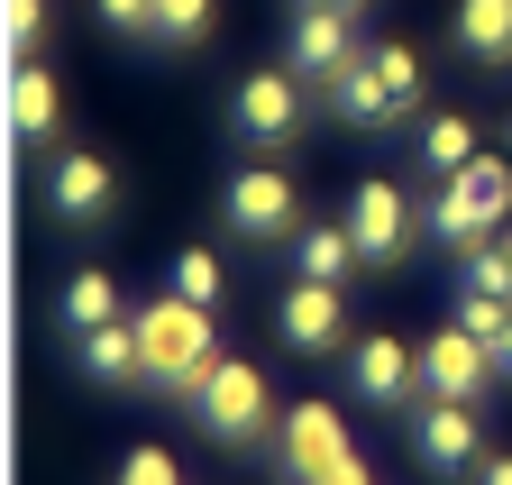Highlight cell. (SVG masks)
Masks as SVG:
<instances>
[{
    "mask_svg": "<svg viewBox=\"0 0 512 485\" xmlns=\"http://www.w3.org/2000/svg\"><path fill=\"white\" fill-rule=\"evenodd\" d=\"M266 376H256L247 367V357H220V367L202 376V394H192V421H202V431L211 440H256V431H266Z\"/></svg>",
    "mask_w": 512,
    "mask_h": 485,
    "instance_id": "5",
    "label": "cell"
},
{
    "mask_svg": "<svg viewBox=\"0 0 512 485\" xmlns=\"http://www.w3.org/2000/svg\"><path fill=\"white\" fill-rule=\"evenodd\" d=\"M138 348H147V385L174 394V403H192V394H202V376L220 367L211 312H202V302H183V293H165V302H147V312H138Z\"/></svg>",
    "mask_w": 512,
    "mask_h": 485,
    "instance_id": "1",
    "label": "cell"
},
{
    "mask_svg": "<svg viewBox=\"0 0 512 485\" xmlns=\"http://www.w3.org/2000/svg\"><path fill=\"white\" fill-rule=\"evenodd\" d=\"M74 348H83V376H92V385H147L138 321H110V330H92V339H74Z\"/></svg>",
    "mask_w": 512,
    "mask_h": 485,
    "instance_id": "16",
    "label": "cell"
},
{
    "mask_svg": "<svg viewBox=\"0 0 512 485\" xmlns=\"http://www.w3.org/2000/svg\"><path fill=\"white\" fill-rule=\"evenodd\" d=\"M92 19L110 37H156V0H92Z\"/></svg>",
    "mask_w": 512,
    "mask_h": 485,
    "instance_id": "24",
    "label": "cell"
},
{
    "mask_svg": "<svg viewBox=\"0 0 512 485\" xmlns=\"http://www.w3.org/2000/svg\"><path fill=\"white\" fill-rule=\"evenodd\" d=\"M55 321H64V330H74V339H92V330H110V321H128V312H119V284H110L101 266H92V275H74V284H64V293H55Z\"/></svg>",
    "mask_w": 512,
    "mask_h": 485,
    "instance_id": "17",
    "label": "cell"
},
{
    "mask_svg": "<svg viewBox=\"0 0 512 485\" xmlns=\"http://www.w3.org/2000/svg\"><path fill=\"white\" fill-rule=\"evenodd\" d=\"M320 485H375V467H366V458H348V467H330Z\"/></svg>",
    "mask_w": 512,
    "mask_h": 485,
    "instance_id": "28",
    "label": "cell"
},
{
    "mask_svg": "<svg viewBox=\"0 0 512 485\" xmlns=\"http://www.w3.org/2000/svg\"><path fill=\"white\" fill-rule=\"evenodd\" d=\"M119 485H183V467H174L165 449H128V458H119Z\"/></svg>",
    "mask_w": 512,
    "mask_h": 485,
    "instance_id": "26",
    "label": "cell"
},
{
    "mask_svg": "<svg viewBox=\"0 0 512 485\" xmlns=\"http://www.w3.org/2000/svg\"><path fill=\"white\" fill-rule=\"evenodd\" d=\"M229 229L256 238V248L293 238V229H302V193H293V174H284V165H247L238 184H229Z\"/></svg>",
    "mask_w": 512,
    "mask_h": 485,
    "instance_id": "7",
    "label": "cell"
},
{
    "mask_svg": "<svg viewBox=\"0 0 512 485\" xmlns=\"http://www.w3.org/2000/svg\"><path fill=\"white\" fill-rule=\"evenodd\" d=\"M494 394V357H485V339L476 330H430V348H421V403H485Z\"/></svg>",
    "mask_w": 512,
    "mask_h": 485,
    "instance_id": "6",
    "label": "cell"
},
{
    "mask_svg": "<svg viewBox=\"0 0 512 485\" xmlns=\"http://www.w3.org/2000/svg\"><path fill=\"white\" fill-rule=\"evenodd\" d=\"M458 46L476 65H512V0H458Z\"/></svg>",
    "mask_w": 512,
    "mask_h": 485,
    "instance_id": "18",
    "label": "cell"
},
{
    "mask_svg": "<svg viewBox=\"0 0 512 485\" xmlns=\"http://www.w3.org/2000/svg\"><path fill=\"white\" fill-rule=\"evenodd\" d=\"M229 119H238L247 147H293V129H302V83H293L284 65H256V74L238 83Z\"/></svg>",
    "mask_w": 512,
    "mask_h": 485,
    "instance_id": "11",
    "label": "cell"
},
{
    "mask_svg": "<svg viewBox=\"0 0 512 485\" xmlns=\"http://www.w3.org/2000/svg\"><path fill=\"white\" fill-rule=\"evenodd\" d=\"M174 293H183V302H202V312H220V293H229L220 257H211V248H183V257H174Z\"/></svg>",
    "mask_w": 512,
    "mask_h": 485,
    "instance_id": "21",
    "label": "cell"
},
{
    "mask_svg": "<svg viewBox=\"0 0 512 485\" xmlns=\"http://www.w3.org/2000/svg\"><path fill=\"white\" fill-rule=\"evenodd\" d=\"M275 339H284L293 357H330V348L348 339V302H339V284H320V275L284 284V293H275Z\"/></svg>",
    "mask_w": 512,
    "mask_h": 485,
    "instance_id": "8",
    "label": "cell"
},
{
    "mask_svg": "<svg viewBox=\"0 0 512 485\" xmlns=\"http://www.w3.org/2000/svg\"><path fill=\"white\" fill-rule=\"evenodd\" d=\"M357 10H293V28H284V65L302 74V83H330V74H348L357 65Z\"/></svg>",
    "mask_w": 512,
    "mask_h": 485,
    "instance_id": "10",
    "label": "cell"
},
{
    "mask_svg": "<svg viewBox=\"0 0 512 485\" xmlns=\"http://www.w3.org/2000/svg\"><path fill=\"white\" fill-rule=\"evenodd\" d=\"M348 238H357V257H366V275H384V266H403L412 248H421V211H412V193L403 184H384V174H375V184H357L348 193Z\"/></svg>",
    "mask_w": 512,
    "mask_h": 485,
    "instance_id": "3",
    "label": "cell"
},
{
    "mask_svg": "<svg viewBox=\"0 0 512 485\" xmlns=\"http://www.w3.org/2000/svg\"><path fill=\"white\" fill-rule=\"evenodd\" d=\"M110 193H119V174H110V156H92V147H64V156L46 165V211H55V220H101Z\"/></svg>",
    "mask_w": 512,
    "mask_h": 485,
    "instance_id": "13",
    "label": "cell"
},
{
    "mask_svg": "<svg viewBox=\"0 0 512 485\" xmlns=\"http://www.w3.org/2000/svg\"><path fill=\"white\" fill-rule=\"evenodd\" d=\"M467 165H476V119L439 110L430 129H421V174H430V184H448V174H467Z\"/></svg>",
    "mask_w": 512,
    "mask_h": 485,
    "instance_id": "19",
    "label": "cell"
},
{
    "mask_svg": "<svg viewBox=\"0 0 512 485\" xmlns=\"http://www.w3.org/2000/svg\"><path fill=\"white\" fill-rule=\"evenodd\" d=\"M485 357H494V376H512V321H503V330L485 339Z\"/></svg>",
    "mask_w": 512,
    "mask_h": 485,
    "instance_id": "27",
    "label": "cell"
},
{
    "mask_svg": "<svg viewBox=\"0 0 512 485\" xmlns=\"http://www.w3.org/2000/svg\"><path fill=\"white\" fill-rule=\"evenodd\" d=\"M512 220V165L503 156H476L467 174H448V184H439V202H430V238H439V248H485V238Z\"/></svg>",
    "mask_w": 512,
    "mask_h": 485,
    "instance_id": "2",
    "label": "cell"
},
{
    "mask_svg": "<svg viewBox=\"0 0 512 485\" xmlns=\"http://www.w3.org/2000/svg\"><path fill=\"white\" fill-rule=\"evenodd\" d=\"M503 248H512V229H503Z\"/></svg>",
    "mask_w": 512,
    "mask_h": 485,
    "instance_id": "31",
    "label": "cell"
},
{
    "mask_svg": "<svg viewBox=\"0 0 512 485\" xmlns=\"http://www.w3.org/2000/svg\"><path fill=\"white\" fill-rule=\"evenodd\" d=\"M293 10H357L366 19V0H293Z\"/></svg>",
    "mask_w": 512,
    "mask_h": 485,
    "instance_id": "30",
    "label": "cell"
},
{
    "mask_svg": "<svg viewBox=\"0 0 512 485\" xmlns=\"http://www.w3.org/2000/svg\"><path fill=\"white\" fill-rule=\"evenodd\" d=\"M220 28V0H156V46H202Z\"/></svg>",
    "mask_w": 512,
    "mask_h": 485,
    "instance_id": "20",
    "label": "cell"
},
{
    "mask_svg": "<svg viewBox=\"0 0 512 485\" xmlns=\"http://www.w3.org/2000/svg\"><path fill=\"white\" fill-rule=\"evenodd\" d=\"M0 37H10V65H28V55L46 46V0H10V19H0Z\"/></svg>",
    "mask_w": 512,
    "mask_h": 485,
    "instance_id": "23",
    "label": "cell"
},
{
    "mask_svg": "<svg viewBox=\"0 0 512 485\" xmlns=\"http://www.w3.org/2000/svg\"><path fill=\"white\" fill-rule=\"evenodd\" d=\"M467 284H476V293H494V302H512V248H503V238L467 248Z\"/></svg>",
    "mask_w": 512,
    "mask_h": 485,
    "instance_id": "22",
    "label": "cell"
},
{
    "mask_svg": "<svg viewBox=\"0 0 512 485\" xmlns=\"http://www.w3.org/2000/svg\"><path fill=\"white\" fill-rule=\"evenodd\" d=\"M512 321V302H494V293H476V284H458V330H476V339H494Z\"/></svg>",
    "mask_w": 512,
    "mask_h": 485,
    "instance_id": "25",
    "label": "cell"
},
{
    "mask_svg": "<svg viewBox=\"0 0 512 485\" xmlns=\"http://www.w3.org/2000/svg\"><path fill=\"white\" fill-rule=\"evenodd\" d=\"M476 485H512V458H485V467H476Z\"/></svg>",
    "mask_w": 512,
    "mask_h": 485,
    "instance_id": "29",
    "label": "cell"
},
{
    "mask_svg": "<svg viewBox=\"0 0 512 485\" xmlns=\"http://www.w3.org/2000/svg\"><path fill=\"white\" fill-rule=\"evenodd\" d=\"M412 458H421L430 476H476V467H485L476 412H467V403H430V412H412Z\"/></svg>",
    "mask_w": 512,
    "mask_h": 485,
    "instance_id": "12",
    "label": "cell"
},
{
    "mask_svg": "<svg viewBox=\"0 0 512 485\" xmlns=\"http://www.w3.org/2000/svg\"><path fill=\"white\" fill-rule=\"evenodd\" d=\"M348 394H357L366 412H412V403H421V348L394 339V330H366V339L348 348Z\"/></svg>",
    "mask_w": 512,
    "mask_h": 485,
    "instance_id": "4",
    "label": "cell"
},
{
    "mask_svg": "<svg viewBox=\"0 0 512 485\" xmlns=\"http://www.w3.org/2000/svg\"><path fill=\"white\" fill-rule=\"evenodd\" d=\"M293 266H302V275H320V284H348V275H366V257H357L348 220H302V229H293Z\"/></svg>",
    "mask_w": 512,
    "mask_h": 485,
    "instance_id": "15",
    "label": "cell"
},
{
    "mask_svg": "<svg viewBox=\"0 0 512 485\" xmlns=\"http://www.w3.org/2000/svg\"><path fill=\"white\" fill-rule=\"evenodd\" d=\"M55 119H64V83L37 65V55H28V65H10V129L37 147V138H55Z\"/></svg>",
    "mask_w": 512,
    "mask_h": 485,
    "instance_id": "14",
    "label": "cell"
},
{
    "mask_svg": "<svg viewBox=\"0 0 512 485\" xmlns=\"http://www.w3.org/2000/svg\"><path fill=\"white\" fill-rule=\"evenodd\" d=\"M275 458H284V476H293V485H320L330 467H348L357 449H348V421H339V403H293V412H284V440H275Z\"/></svg>",
    "mask_w": 512,
    "mask_h": 485,
    "instance_id": "9",
    "label": "cell"
}]
</instances>
